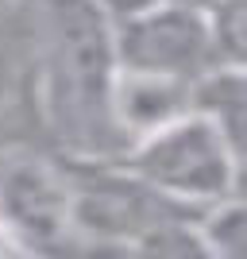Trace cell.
I'll use <instances>...</instances> for the list:
<instances>
[{"label": "cell", "instance_id": "52a82bcc", "mask_svg": "<svg viewBox=\"0 0 247 259\" xmlns=\"http://www.w3.org/2000/svg\"><path fill=\"white\" fill-rule=\"evenodd\" d=\"M0 4H4V0H0Z\"/></svg>", "mask_w": 247, "mask_h": 259}, {"label": "cell", "instance_id": "8992f818", "mask_svg": "<svg viewBox=\"0 0 247 259\" xmlns=\"http://www.w3.org/2000/svg\"><path fill=\"white\" fill-rule=\"evenodd\" d=\"M205 27L216 66H243L247 58V0H209Z\"/></svg>", "mask_w": 247, "mask_h": 259}, {"label": "cell", "instance_id": "5b68a950", "mask_svg": "<svg viewBox=\"0 0 247 259\" xmlns=\"http://www.w3.org/2000/svg\"><path fill=\"white\" fill-rule=\"evenodd\" d=\"M193 232L201 240L205 255L220 259H243L247 251V221H243V194L213 201L193 213Z\"/></svg>", "mask_w": 247, "mask_h": 259}, {"label": "cell", "instance_id": "277c9868", "mask_svg": "<svg viewBox=\"0 0 247 259\" xmlns=\"http://www.w3.org/2000/svg\"><path fill=\"white\" fill-rule=\"evenodd\" d=\"M189 93L193 81H178V77H159V74H116V93H112V112L124 132V147L135 136L159 128L166 120L189 112Z\"/></svg>", "mask_w": 247, "mask_h": 259}, {"label": "cell", "instance_id": "3957f363", "mask_svg": "<svg viewBox=\"0 0 247 259\" xmlns=\"http://www.w3.org/2000/svg\"><path fill=\"white\" fill-rule=\"evenodd\" d=\"M120 70L197 81L213 70V47L205 27V8L185 0H155L112 23Z\"/></svg>", "mask_w": 247, "mask_h": 259}, {"label": "cell", "instance_id": "6da1fadb", "mask_svg": "<svg viewBox=\"0 0 247 259\" xmlns=\"http://www.w3.org/2000/svg\"><path fill=\"white\" fill-rule=\"evenodd\" d=\"M31 39V89L39 128L66 159H116L124 132L112 112L116 43L97 0H20Z\"/></svg>", "mask_w": 247, "mask_h": 259}, {"label": "cell", "instance_id": "7a4b0ae2", "mask_svg": "<svg viewBox=\"0 0 247 259\" xmlns=\"http://www.w3.org/2000/svg\"><path fill=\"white\" fill-rule=\"evenodd\" d=\"M116 159L155 194L193 213L243 194L247 155L236 151L224 132L197 108L135 136Z\"/></svg>", "mask_w": 247, "mask_h": 259}]
</instances>
